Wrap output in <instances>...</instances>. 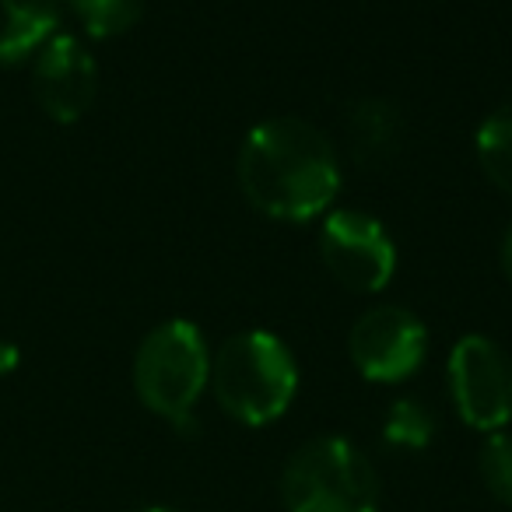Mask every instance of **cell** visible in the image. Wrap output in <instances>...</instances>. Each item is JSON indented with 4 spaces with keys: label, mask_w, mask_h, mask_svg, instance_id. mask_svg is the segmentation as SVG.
I'll return each mask as SVG.
<instances>
[{
    "label": "cell",
    "mask_w": 512,
    "mask_h": 512,
    "mask_svg": "<svg viewBox=\"0 0 512 512\" xmlns=\"http://www.w3.org/2000/svg\"><path fill=\"white\" fill-rule=\"evenodd\" d=\"M239 186L256 211L309 221L334 204L341 162L323 130L299 116H278L249 130L239 151Z\"/></svg>",
    "instance_id": "1"
},
{
    "label": "cell",
    "mask_w": 512,
    "mask_h": 512,
    "mask_svg": "<svg viewBox=\"0 0 512 512\" xmlns=\"http://www.w3.org/2000/svg\"><path fill=\"white\" fill-rule=\"evenodd\" d=\"M211 386L225 414L242 425H271L288 411L299 386L292 351L267 330L228 337L211 362Z\"/></svg>",
    "instance_id": "2"
},
{
    "label": "cell",
    "mask_w": 512,
    "mask_h": 512,
    "mask_svg": "<svg viewBox=\"0 0 512 512\" xmlns=\"http://www.w3.org/2000/svg\"><path fill=\"white\" fill-rule=\"evenodd\" d=\"M288 512H376L379 481L358 446L341 435H320L295 449L281 477Z\"/></svg>",
    "instance_id": "3"
},
{
    "label": "cell",
    "mask_w": 512,
    "mask_h": 512,
    "mask_svg": "<svg viewBox=\"0 0 512 512\" xmlns=\"http://www.w3.org/2000/svg\"><path fill=\"white\" fill-rule=\"evenodd\" d=\"M211 376V358L200 330L190 320L155 327L134 358V386L144 407L176 425H190L193 407Z\"/></svg>",
    "instance_id": "4"
},
{
    "label": "cell",
    "mask_w": 512,
    "mask_h": 512,
    "mask_svg": "<svg viewBox=\"0 0 512 512\" xmlns=\"http://www.w3.org/2000/svg\"><path fill=\"white\" fill-rule=\"evenodd\" d=\"M449 390L470 428L502 432L512 421V358L488 337H463L449 355Z\"/></svg>",
    "instance_id": "5"
},
{
    "label": "cell",
    "mask_w": 512,
    "mask_h": 512,
    "mask_svg": "<svg viewBox=\"0 0 512 512\" xmlns=\"http://www.w3.org/2000/svg\"><path fill=\"white\" fill-rule=\"evenodd\" d=\"M323 267L351 292L372 295L390 285L397 249L386 228L365 211H334L320 228Z\"/></svg>",
    "instance_id": "6"
},
{
    "label": "cell",
    "mask_w": 512,
    "mask_h": 512,
    "mask_svg": "<svg viewBox=\"0 0 512 512\" xmlns=\"http://www.w3.org/2000/svg\"><path fill=\"white\" fill-rule=\"evenodd\" d=\"M348 351L355 369L372 383H400L425 362L428 330L411 309L376 306L351 327Z\"/></svg>",
    "instance_id": "7"
},
{
    "label": "cell",
    "mask_w": 512,
    "mask_h": 512,
    "mask_svg": "<svg viewBox=\"0 0 512 512\" xmlns=\"http://www.w3.org/2000/svg\"><path fill=\"white\" fill-rule=\"evenodd\" d=\"M39 106L57 123H74L92 109L99 88V67L92 53L74 36H50L39 46L36 71H32Z\"/></svg>",
    "instance_id": "8"
},
{
    "label": "cell",
    "mask_w": 512,
    "mask_h": 512,
    "mask_svg": "<svg viewBox=\"0 0 512 512\" xmlns=\"http://www.w3.org/2000/svg\"><path fill=\"white\" fill-rule=\"evenodd\" d=\"M348 127V144L358 165H386L400 144V116L390 102L383 99H362L344 116Z\"/></svg>",
    "instance_id": "9"
},
{
    "label": "cell",
    "mask_w": 512,
    "mask_h": 512,
    "mask_svg": "<svg viewBox=\"0 0 512 512\" xmlns=\"http://www.w3.org/2000/svg\"><path fill=\"white\" fill-rule=\"evenodd\" d=\"M60 0H0V60H22L53 36Z\"/></svg>",
    "instance_id": "10"
},
{
    "label": "cell",
    "mask_w": 512,
    "mask_h": 512,
    "mask_svg": "<svg viewBox=\"0 0 512 512\" xmlns=\"http://www.w3.org/2000/svg\"><path fill=\"white\" fill-rule=\"evenodd\" d=\"M477 158L491 183L512 197V106L491 113L477 130Z\"/></svg>",
    "instance_id": "11"
},
{
    "label": "cell",
    "mask_w": 512,
    "mask_h": 512,
    "mask_svg": "<svg viewBox=\"0 0 512 512\" xmlns=\"http://www.w3.org/2000/svg\"><path fill=\"white\" fill-rule=\"evenodd\" d=\"M71 8L85 22L88 36L113 39L123 36L127 29H134L144 11V0H71Z\"/></svg>",
    "instance_id": "12"
},
{
    "label": "cell",
    "mask_w": 512,
    "mask_h": 512,
    "mask_svg": "<svg viewBox=\"0 0 512 512\" xmlns=\"http://www.w3.org/2000/svg\"><path fill=\"white\" fill-rule=\"evenodd\" d=\"M383 435L390 446L400 449H425L435 435V418L421 400H397L386 411Z\"/></svg>",
    "instance_id": "13"
},
{
    "label": "cell",
    "mask_w": 512,
    "mask_h": 512,
    "mask_svg": "<svg viewBox=\"0 0 512 512\" xmlns=\"http://www.w3.org/2000/svg\"><path fill=\"white\" fill-rule=\"evenodd\" d=\"M481 477L488 491L512 509V435L491 432L481 446Z\"/></svg>",
    "instance_id": "14"
},
{
    "label": "cell",
    "mask_w": 512,
    "mask_h": 512,
    "mask_svg": "<svg viewBox=\"0 0 512 512\" xmlns=\"http://www.w3.org/2000/svg\"><path fill=\"white\" fill-rule=\"evenodd\" d=\"M18 348L15 344H8V341H0V376H8V372H15L18 369Z\"/></svg>",
    "instance_id": "15"
},
{
    "label": "cell",
    "mask_w": 512,
    "mask_h": 512,
    "mask_svg": "<svg viewBox=\"0 0 512 512\" xmlns=\"http://www.w3.org/2000/svg\"><path fill=\"white\" fill-rule=\"evenodd\" d=\"M502 267H505V274H509V281H512V228L505 232V242H502Z\"/></svg>",
    "instance_id": "16"
},
{
    "label": "cell",
    "mask_w": 512,
    "mask_h": 512,
    "mask_svg": "<svg viewBox=\"0 0 512 512\" xmlns=\"http://www.w3.org/2000/svg\"><path fill=\"white\" fill-rule=\"evenodd\" d=\"M148 512H165V509H148Z\"/></svg>",
    "instance_id": "17"
}]
</instances>
